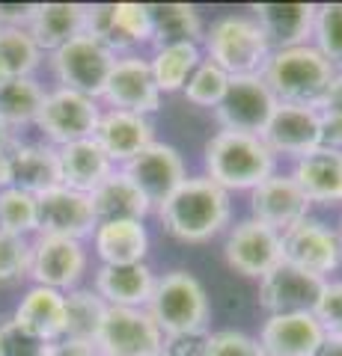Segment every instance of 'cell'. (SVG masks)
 Segmentation results:
<instances>
[{
	"label": "cell",
	"instance_id": "obj_1",
	"mask_svg": "<svg viewBox=\"0 0 342 356\" xmlns=\"http://www.w3.org/2000/svg\"><path fill=\"white\" fill-rule=\"evenodd\" d=\"M155 217L167 235L182 243H208L233 226V196L205 175H187Z\"/></svg>",
	"mask_w": 342,
	"mask_h": 356
},
{
	"label": "cell",
	"instance_id": "obj_2",
	"mask_svg": "<svg viewBox=\"0 0 342 356\" xmlns=\"http://www.w3.org/2000/svg\"><path fill=\"white\" fill-rule=\"evenodd\" d=\"M277 158L262 143V137L238 131H215L212 140L203 149L205 178H212L217 187L233 193H250L265 178L277 172Z\"/></svg>",
	"mask_w": 342,
	"mask_h": 356
},
{
	"label": "cell",
	"instance_id": "obj_3",
	"mask_svg": "<svg viewBox=\"0 0 342 356\" xmlns=\"http://www.w3.org/2000/svg\"><path fill=\"white\" fill-rule=\"evenodd\" d=\"M334 74L336 72L330 69V63L313 44H295V48L271 51L262 81L268 83V89L280 104L318 107Z\"/></svg>",
	"mask_w": 342,
	"mask_h": 356
},
{
	"label": "cell",
	"instance_id": "obj_4",
	"mask_svg": "<svg viewBox=\"0 0 342 356\" xmlns=\"http://www.w3.org/2000/svg\"><path fill=\"white\" fill-rule=\"evenodd\" d=\"M203 57L217 63L229 77L262 74L271 57V44L250 15H220L205 27L200 42Z\"/></svg>",
	"mask_w": 342,
	"mask_h": 356
},
{
	"label": "cell",
	"instance_id": "obj_5",
	"mask_svg": "<svg viewBox=\"0 0 342 356\" xmlns=\"http://www.w3.org/2000/svg\"><path fill=\"white\" fill-rule=\"evenodd\" d=\"M146 312L164 336L208 330V321H212V306H208L205 288L187 270L161 273L155 280V291L149 297Z\"/></svg>",
	"mask_w": 342,
	"mask_h": 356
},
{
	"label": "cell",
	"instance_id": "obj_6",
	"mask_svg": "<svg viewBox=\"0 0 342 356\" xmlns=\"http://www.w3.org/2000/svg\"><path fill=\"white\" fill-rule=\"evenodd\" d=\"M114 63L116 54L90 33H81V36H75L72 42H65L57 51L48 54V69L57 86L90 98H102Z\"/></svg>",
	"mask_w": 342,
	"mask_h": 356
},
{
	"label": "cell",
	"instance_id": "obj_7",
	"mask_svg": "<svg viewBox=\"0 0 342 356\" xmlns=\"http://www.w3.org/2000/svg\"><path fill=\"white\" fill-rule=\"evenodd\" d=\"M102 110L104 107L98 98L54 86L45 92L36 128L48 146L60 149V146H69V143H78V140H90L95 134L98 119H102Z\"/></svg>",
	"mask_w": 342,
	"mask_h": 356
},
{
	"label": "cell",
	"instance_id": "obj_8",
	"mask_svg": "<svg viewBox=\"0 0 342 356\" xmlns=\"http://www.w3.org/2000/svg\"><path fill=\"white\" fill-rule=\"evenodd\" d=\"M90 267V250L86 241L36 235L30 241V280L33 285H45L54 291H75Z\"/></svg>",
	"mask_w": 342,
	"mask_h": 356
},
{
	"label": "cell",
	"instance_id": "obj_9",
	"mask_svg": "<svg viewBox=\"0 0 342 356\" xmlns=\"http://www.w3.org/2000/svg\"><path fill=\"white\" fill-rule=\"evenodd\" d=\"M224 259L235 273L247 280H262L283 264V235L259 220L244 217L226 229Z\"/></svg>",
	"mask_w": 342,
	"mask_h": 356
},
{
	"label": "cell",
	"instance_id": "obj_10",
	"mask_svg": "<svg viewBox=\"0 0 342 356\" xmlns=\"http://www.w3.org/2000/svg\"><path fill=\"white\" fill-rule=\"evenodd\" d=\"M93 344L98 356H161L164 332L146 309L107 306Z\"/></svg>",
	"mask_w": 342,
	"mask_h": 356
},
{
	"label": "cell",
	"instance_id": "obj_11",
	"mask_svg": "<svg viewBox=\"0 0 342 356\" xmlns=\"http://www.w3.org/2000/svg\"><path fill=\"white\" fill-rule=\"evenodd\" d=\"M277 98L262 81V74L253 77H229L224 102L215 107V119L220 131H238V134H253L262 137L268 122L277 110Z\"/></svg>",
	"mask_w": 342,
	"mask_h": 356
},
{
	"label": "cell",
	"instance_id": "obj_12",
	"mask_svg": "<svg viewBox=\"0 0 342 356\" xmlns=\"http://www.w3.org/2000/svg\"><path fill=\"white\" fill-rule=\"evenodd\" d=\"M102 107L128 110V113L152 116L161 107V89L152 77L149 57L143 54H119L102 92Z\"/></svg>",
	"mask_w": 342,
	"mask_h": 356
},
{
	"label": "cell",
	"instance_id": "obj_13",
	"mask_svg": "<svg viewBox=\"0 0 342 356\" xmlns=\"http://www.w3.org/2000/svg\"><path fill=\"white\" fill-rule=\"evenodd\" d=\"M283 261L330 280L342 267V235L318 217H306L283 235Z\"/></svg>",
	"mask_w": 342,
	"mask_h": 356
},
{
	"label": "cell",
	"instance_id": "obj_14",
	"mask_svg": "<svg viewBox=\"0 0 342 356\" xmlns=\"http://www.w3.org/2000/svg\"><path fill=\"white\" fill-rule=\"evenodd\" d=\"M262 143L277 161H297L304 154L322 149V113L318 107L277 104L268 128L262 131Z\"/></svg>",
	"mask_w": 342,
	"mask_h": 356
},
{
	"label": "cell",
	"instance_id": "obj_15",
	"mask_svg": "<svg viewBox=\"0 0 342 356\" xmlns=\"http://www.w3.org/2000/svg\"><path fill=\"white\" fill-rule=\"evenodd\" d=\"M119 170L140 187V193L146 196V202L152 208H161L187 178V166L179 149L158 140L143 149L137 158H131L125 166H119Z\"/></svg>",
	"mask_w": 342,
	"mask_h": 356
},
{
	"label": "cell",
	"instance_id": "obj_16",
	"mask_svg": "<svg viewBox=\"0 0 342 356\" xmlns=\"http://www.w3.org/2000/svg\"><path fill=\"white\" fill-rule=\"evenodd\" d=\"M250 217L265 222L268 229L286 235L297 222L313 217V205L304 196V191L295 184L289 172H274L268 175L259 187L250 191Z\"/></svg>",
	"mask_w": 342,
	"mask_h": 356
},
{
	"label": "cell",
	"instance_id": "obj_17",
	"mask_svg": "<svg viewBox=\"0 0 342 356\" xmlns=\"http://www.w3.org/2000/svg\"><path fill=\"white\" fill-rule=\"evenodd\" d=\"M327 280L316 273H306L289 261L277 264L268 276L259 280V306L268 315H297V312H313L318 294Z\"/></svg>",
	"mask_w": 342,
	"mask_h": 356
},
{
	"label": "cell",
	"instance_id": "obj_18",
	"mask_svg": "<svg viewBox=\"0 0 342 356\" xmlns=\"http://www.w3.org/2000/svg\"><path fill=\"white\" fill-rule=\"evenodd\" d=\"M39 202V235L54 238H75L90 241L98 226L93 202L86 193L69 191V187H51V191L36 196Z\"/></svg>",
	"mask_w": 342,
	"mask_h": 356
},
{
	"label": "cell",
	"instance_id": "obj_19",
	"mask_svg": "<svg viewBox=\"0 0 342 356\" xmlns=\"http://www.w3.org/2000/svg\"><path fill=\"white\" fill-rule=\"evenodd\" d=\"M325 339L327 336L313 312L268 315L256 336L265 356H316Z\"/></svg>",
	"mask_w": 342,
	"mask_h": 356
},
{
	"label": "cell",
	"instance_id": "obj_20",
	"mask_svg": "<svg viewBox=\"0 0 342 356\" xmlns=\"http://www.w3.org/2000/svg\"><path fill=\"white\" fill-rule=\"evenodd\" d=\"M93 140L104 149V154L116 166H125L131 158L155 143V125L149 116L128 113V110H102Z\"/></svg>",
	"mask_w": 342,
	"mask_h": 356
},
{
	"label": "cell",
	"instance_id": "obj_21",
	"mask_svg": "<svg viewBox=\"0 0 342 356\" xmlns=\"http://www.w3.org/2000/svg\"><path fill=\"white\" fill-rule=\"evenodd\" d=\"M9 324L42 344L60 341L65 336V294L45 285H30L18 300Z\"/></svg>",
	"mask_w": 342,
	"mask_h": 356
},
{
	"label": "cell",
	"instance_id": "obj_22",
	"mask_svg": "<svg viewBox=\"0 0 342 356\" xmlns=\"http://www.w3.org/2000/svg\"><path fill=\"white\" fill-rule=\"evenodd\" d=\"M158 273L143 264H98L93 273L95 294L116 309H146Z\"/></svg>",
	"mask_w": 342,
	"mask_h": 356
},
{
	"label": "cell",
	"instance_id": "obj_23",
	"mask_svg": "<svg viewBox=\"0 0 342 356\" xmlns=\"http://www.w3.org/2000/svg\"><path fill=\"white\" fill-rule=\"evenodd\" d=\"M289 175L310 199V205H342V152L316 149L292 163Z\"/></svg>",
	"mask_w": 342,
	"mask_h": 356
},
{
	"label": "cell",
	"instance_id": "obj_24",
	"mask_svg": "<svg viewBox=\"0 0 342 356\" xmlns=\"http://www.w3.org/2000/svg\"><path fill=\"white\" fill-rule=\"evenodd\" d=\"M250 18L265 33L271 51L295 48V44H310L316 3H256L250 9Z\"/></svg>",
	"mask_w": 342,
	"mask_h": 356
},
{
	"label": "cell",
	"instance_id": "obj_25",
	"mask_svg": "<svg viewBox=\"0 0 342 356\" xmlns=\"http://www.w3.org/2000/svg\"><path fill=\"white\" fill-rule=\"evenodd\" d=\"M149 229L143 220H114L98 222L90 247L98 264H143L149 255Z\"/></svg>",
	"mask_w": 342,
	"mask_h": 356
},
{
	"label": "cell",
	"instance_id": "obj_26",
	"mask_svg": "<svg viewBox=\"0 0 342 356\" xmlns=\"http://www.w3.org/2000/svg\"><path fill=\"white\" fill-rule=\"evenodd\" d=\"M57 163H60V184L69 187V191L86 193V196H90L104 178H110L119 170L93 137L60 146Z\"/></svg>",
	"mask_w": 342,
	"mask_h": 356
},
{
	"label": "cell",
	"instance_id": "obj_27",
	"mask_svg": "<svg viewBox=\"0 0 342 356\" xmlns=\"http://www.w3.org/2000/svg\"><path fill=\"white\" fill-rule=\"evenodd\" d=\"M60 184L57 149L45 140H18L13 149V187L33 196Z\"/></svg>",
	"mask_w": 342,
	"mask_h": 356
},
{
	"label": "cell",
	"instance_id": "obj_28",
	"mask_svg": "<svg viewBox=\"0 0 342 356\" xmlns=\"http://www.w3.org/2000/svg\"><path fill=\"white\" fill-rule=\"evenodd\" d=\"M27 30L36 39L42 54H51L86 30V6L84 3H36L27 21Z\"/></svg>",
	"mask_w": 342,
	"mask_h": 356
},
{
	"label": "cell",
	"instance_id": "obj_29",
	"mask_svg": "<svg viewBox=\"0 0 342 356\" xmlns=\"http://www.w3.org/2000/svg\"><path fill=\"white\" fill-rule=\"evenodd\" d=\"M90 202H93L98 222H114V220H143L146 222L149 214H155V208L146 202L140 187L131 181L123 170H116L110 178H104L90 193Z\"/></svg>",
	"mask_w": 342,
	"mask_h": 356
},
{
	"label": "cell",
	"instance_id": "obj_30",
	"mask_svg": "<svg viewBox=\"0 0 342 356\" xmlns=\"http://www.w3.org/2000/svg\"><path fill=\"white\" fill-rule=\"evenodd\" d=\"M48 89L39 83L36 74L9 77L0 83V125L18 134L21 128H36L42 102Z\"/></svg>",
	"mask_w": 342,
	"mask_h": 356
},
{
	"label": "cell",
	"instance_id": "obj_31",
	"mask_svg": "<svg viewBox=\"0 0 342 356\" xmlns=\"http://www.w3.org/2000/svg\"><path fill=\"white\" fill-rule=\"evenodd\" d=\"M200 60H203V48L194 42H176V44H158V48H152L149 69L161 89V95L182 92L187 77L200 65Z\"/></svg>",
	"mask_w": 342,
	"mask_h": 356
},
{
	"label": "cell",
	"instance_id": "obj_32",
	"mask_svg": "<svg viewBox=\"0 0 342 356\" xmlns=\"http://www.w3.org/2000/svg\"><path fill=\"white\" fill-rule=\"evenodd\" d=\"M152 15V48L176 42L200 44L205 36V24L200 13L187 3H149Z\"/></svg>",
	"mask_w": 342,
	"mask_h": 356
},
{
	"label": "cell",
	"instance_id": "obj_33",
	"mask_svg": "<svg viewBox=\"0 0 342 356\" xmlns=\"http://www.w3.org/2000/svg\"><path fill=\"white\" fill-rule=\"evenodd\" d=\"M107 303L95 294V288L78 285L75 291L65 294V336L75 341H95L98 327L104 321Z\"/></svg>",
	"mask_w": 342,
	"mask_h": 356
},
{
	"label": "cell",
	"instance_id": "obj_34",
	"mask_svg": "<svg viewBox=\"0 0 342 356\" xmlns=\"http://www.w3.org/2000/svg\"><path fill=\"white\" fill-rule=\"evenodd\" d=\"M143 44H152L149 3H114V33L107 48L116 54H140Z\"/></svg>",
	"mask_w": 342,
	"mask_h": 356
},
{
	"label": "cell",
	"instance_id": "obj_35",
	"mask_svg": "<svg viewBox=\"0 0 342 356\" xmlns=\"http://www.w3.org/2000/svg\"><path fill=\"white\" fill-rule=\"evenodd\" d=\"M45 60V54L27 27H0V63L9 77H30Z\"/></svg>",
	"mask_w": 342,
	"mask_h": 356
},
{
	"label": "cell",
	"instance_id": "obj_36",
	"mask_svg": "<svg viewBox=\"0 0 342 356\" xmlns=\"http://www.w3.org/2000/svg\"><path fill=\"white\" fill-rule=\"evenodd\" d=\"M0 229L9 235L33 241L39 235V202L36 196L18 187L0 191Z\"/></svg>",
	"mask_w": 342,
	"mask_h": 356
},
{
	"label": "cell",
	"instance_id": "obj_37",
	"mask_svg": "<svg viewBox=\"0 0 342 356\" xmlns=\"http://www.w3.org/2000/svg\"><path fill=\"white\" fill-rule=\"evenodd\" d=\"M310 44L330 63V69L342 72V3L316 6Z\"/></svg>",
	"mask_w": 342,
	"mask_h": 356
},
{
	"label": "cell",
	"instance_id": "obj_38",
	"mask_svg": "<svg viewBox=\"0 0 342 356\" xmlns=\"http://www.w3.org/2000/svg\"><path fill=\"white\" fill-rule=\"evenodd\" d=\"M226 86H229V74L220 69L217 63L212 60H200V65L194 69V74L187 77V83L182 89V95L191 102L194 107H205V110H215L226 95Z\"/></svg>",
	"mask_w": 342,
	"mask_h": 356
},
{
	"label": "cell",
	"instance_id": "obj_39",
	"mask_svg": "<svg viewBox=\"0 0 342 356\" xmlns=\"http://www.w3.org/2000/svg\"><path fill=\"white\" fill-rule=\"evenodd\" d=\"M30 273V241L0 229V285L21 282Z\"/></svg>",
	"mask_w": 342,
	"mask_h": 356
},
{
	"label": "cell",
	"instance_id": "obj_40",
	"mask_svg": "<svg viewBox=\"0 0 342 356\" xmlns=\"http://www.w3.org/2000/svg\"><path fill=\"white\" fill-rule=\"evenodd\" d=\"M316 321L322 324L325 336L342 339V280H327L322 294L313 306Z\"/></svg>",
	"mask_w": 342,
	"mask_h": 356
},
{
	"label": "cell",
	"instance_id": "obj_41",
	"mask_svg": "<svg viewBox=\"0 0 342 356\" xmlns=\"http://www.w3.org/2000/svg\"><path fill=\"white\" fill-rule=\"evenodd\" d=\"M205 356H265L256 336H247L241 330H215L208 332Z\"/></svg>",
	"mask_w": 342,
	"mask_h": 356
},
{
	"label": "cell",
	"instance_id": "obj_42",
	"mask_svg": "<svg viewBox=\"0 0 342 356\" xmlns=\"http://www.w3.org/2000/svg\"><path fill=\"white\" fill-rule=\"evenodd\" d=\"M212 330H196V332H176L164 336L161 356H205V341Z\"/></svg>",
	"mask_w": 342,
	"mask_h": 356
},
{
	"label": "cell",
	"instance_id": "obj_43",
	"mask_svg": "<svg viewBox=\"0 0 342 356\" xmlns=\"http://www.w3.org/2000/svg\"><path fill=\"white\" fill-rule=\"evenodd\" d=\"M21 137L0 125V191L13 187V149Z\"/></svg>",
	"mask_w": 342,
	"mask_h": 356
},
{
	"label": "cell",
	"instance_id": "obj_44",
	"mask_svg": "<svg viewBox=\"0 0 342 356\" xmlns=\"http://www.w3.org/2000/svg\"><path fill=\"white\" fill-rule=\"evenodd\" d=\"M42 356H98L93 341H75V339H60L45 344V353Z\"/></svg>",
	"mask_w": 342,
	"mask_h": 356
},
{
	"label": "cell",
	"instance_id": "obj_45",
	"mask_svg": "<svg viewBox=\"0 0 342 356\" xmlns=\"http://www.w3.org/2000/svg\"><path fill=\"white\" fill-rule=\"evenodd\" d=\"M318 113L325 116H342V72L334 74V81L325 89L322 102H318Z\"/></svg>",
	"mask_w": 342,
	"mask_h": 356
},
{
	"label": "cell",
	"instance_id": "obj_46",
	"mask_svg": "<svg viewBox=\"0 0 342 356\" xmlns=\"http://www.w3.org/2000/svg\"><path fill=\"white\" fill-rule=\"evenodd\" d=\"M36 3H0V27H27Z\"/></svg>",
	"mask_w": 342,
	"mask_h": 356
},
{
	"label": "cell",
	"instance_id": "obj_47",
	"mask_svg": "<svg viewBox=\"0 0 342 356\" xmlns=\"http://www.w3.org/2000/svg\"><path fill=\"white\" fill-rule=\"evenodd\" d=\"M322 146L342 152V116H325L322 113Z\"/></svg>",
	"mask_w": 342,
	"mask_h": 356
},
{
	"label": "cell",
	"instance_id": "obj_48",
	"mask_svg": "<svg viewBox=\"0 0 342 356\" xmlns=\"http://www.w3.org/2000/svg\"><path fill=\"white\" fill-rule=\"evenodd\" d=\"M316 356H342V339L327 336V339L322 341V348L316 350Z\"/></svg>",
	"mask_w": 342,
	"mask_h": 356
},
{
	"label": "cell",
	"instance_id": "obj_49",
	"mask_svg": "<svg viewBox=\"0 0 342 356\" xmlns=\"http://www.w3.org/2000/svg\"><path fill=\"white\" fill-rule=\"evenodd\" d=\"M0 356H6V341H3V330H0Z\"/></svg>",
	"mask_w": 342,
	"mask_h": 356
},
{
	"label": "cell",
	"instance_id": "obj_50",
	"mask_svg": "<svg viewBox=\"0 0 342 356\" xmlns=\"http://www.w3.org/2000/svg\"><path fill=\"white\" fill-rule=\"evenodd\" d=\"M3 81H9V72L3 69V63H0V83H3Z\"/></svg>",
	"mask_w": 342,
	"mask_h": 356
},
{
	"label": "cell",
	"instance_id": "obj_51",
	"mask_svg": "<svg viewBox=\"0 0 342 356\" xmlns=\"http://www.w3.org/2000/svg\"><path fill=\"white\" fill-rule=\"evenodd\" d=\"M339 235H342V214H339Z\"/></svg>",
	"mask_w": 342,
	"mask_h": 356
}]
</instances>
